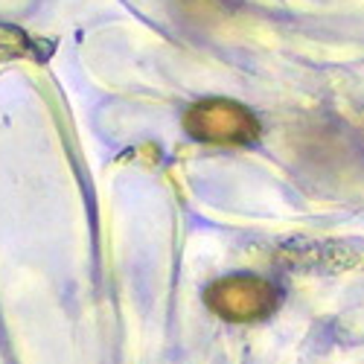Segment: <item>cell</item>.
<instances>
[{"label":"cell","instance_id":"obj_2","mask_svg":"<svg viewBox=\"0 0 364 364\" xmlns=\"http://www.w3.org/2000/svg\"><path fill=\"white\" fill-rule=\"evenodd\" d=\"M184 126L196 140L219 143V146L254 143L259 137L257 117L245 105L230 100H204L193 105L184 117Z\"/></svg>","mask_w":364,"mask_h":364},{"label":"cell","instance_id":"obj_1","mask_svg":"<svg viewBox=\"0 0 364 364\" xmlns=\"http://www.w3.org/2000/svg\"><path fill=\"white\" fill-rule=\"evenodd\" d=\"M204 300L225 321L254 323L268 318L280 306V289L257 274H233V277L216 280L207 289Z\"/></svg>","mask_w":364,"mask_h":364}]
</instances>
